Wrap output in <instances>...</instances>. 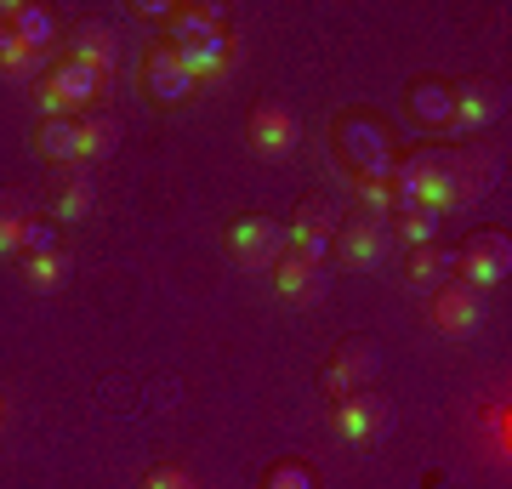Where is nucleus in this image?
<instances>
[{
  "mask_svg": "<svg viewBox=\"0 0 512 489\" xmlns=\"http://www.w3.org/2000/svg\"><path fill=\"white\" fill-rule=\"evenodd\" d=\"M450 268H456V279H467V285H478V290L501 285L512 273V239L501 234V228H478V234L461 239V251L450 256Z\"/></svg>",
  "mask_w": 512,
  "mask_h": 489,
  "instance_id": "obj_1",
  "label": "nucleus"
},
{
  "mask_svg": "<svg viewBox=\"0 0 512 489\" xmlns=\"http://www.w3.org/2000/svg\"><path fill=\"white\" fill-rule=\"evenodd\" d=\"M222 245H228V262L256 273V268H274L279 256L291 251V234L274 217H239V222H228Z\"/></svg>",
  "mask_w": 512,
  "mask_h": 489,
  "instance_id": "obj_2",
  "label": "nucleus"
},
{
  "mask_svg": "<svg viewBox=\"0 0 512 489\" xmlns=\"http://www.w3.org/2000/svg\"><path fill=\"white\" fill-rule=\"evenodd\" d=\"M376 364H382V342L376 336H348V342L336 347V359L325 364V376H319V387H325V399H348V393H359L370 376H376Z\"/></svg>",
  "mask_w": 512,
  "mask_h": 489,
  "instance_id": "obj_3",
  "label": "nucleus"
},
{
  "mask_svg": "<svg viewBox=\"0 0 512 489\" xmlns=\"http://www.w3.org/2000/svg\"><path fill=\"white\" fill-rule=\"evenodd\" d=\"M97 91H103V74L80 69V63H57V69L35 86V103H40L46 120H74V109L92 103Z\"/></svg>",
  "mask_w": 512,
  "mask_h": 489,
  "instance_id": "obj_4",
  "label": "nucleus"
},
{
  "mask_svg": "<svg viewBox=\"0 0 512 489\" xmlns=\"http://www.w3.org/2000/svg\"><path fill=\"white\" fill-rule=\"evenodd\" d=\"M330 427L348 438V444H382L387 427H393V410H387V399H376L370 387H359V393H348V399L330 404Z\"/></svg>",
  "mask_w": 512,
  "mask_h": 489,
  "instance_id": "obj_5",
  "label": "nucleus"
},
{
  "mask_svg": "<svg viewBox=\"0 0 512 489\" xmlns=\"http://www.w3.org/2000/svg\"><path fill=\"white\" fill-rule=\"evenodd\" d=\"M245 131H251V148L262 160H279V154H291V148L302 143V120H296V109L279 103V97H262L251 109V120H245Z\"/></svg>",
  "mask_w": 512,
  "mask_h": 489,
  "instance_id": "obj_6",
  "label": "nucleus"
},
{
  "mask_svg": "<svg viewBox=\"0 0 512 489\" xmlns=\"http://www.w3.org/2000/svg\"><path fill=\"white\" fill-rule=\"evenodd\" d=\"M433 330L439 336H473L478 325H484V290L467 285V279H444L439 290H433Z\"/></svg>",
  "mask_w": 512,
  "mask_h": 489,
  "instance_id": "obj_7",
  "label": "nucleus"
},
{
  "mask_svg": "<svg viewBox=\"0 0 512 489\" xmlns=\"http://www.w3.org/2000/svg\"><path fill=\"white\" fill-rule=\"evenodd\" d=\"M330 245H336V262L342 268H376L387 256V245H393V228L382 217H348Z\"/></svg>",
  "mask_w": 512,
  "mask_h": 489,
  "instance_id": "obj_8",
  "label": "nucleus"
},
{
  "mask_svg": "<svg viewBox=\"0 0 512 489\" xmlns=\"http://www.w3.org/2000/svg\"><path fill=\"white\" fill-rule=\"evenodd\" d=\"M274 285L285 302H296V308H308V302H319L330 290V268H325V256H308V251H285L274 262Z\"/></svg>",
  "mask_w": 512,
  "mask_h": 489,
  "instance_id": "obj_9",
  "label": "nucleus"
},
{
  "mask_svg": "<svg viewBox=\"0 0 512 489\" xmlns=\"http://www.w3.org/2000/svg\"><path fill=\"white\" fill-rule=\"evenodd\" d=\"M336 228H342V222H336V205H330L325 194H308V200L296 205V217H291V228H285V234H291L296 251L325 256L330 239H336Z\"/></svg>",
  "mask_w": 512,
  "mask_h": 489,
  "instance_id": "obj_10",
  "label": "nucleus"
},
{
  "mask_svg": "<svg viewBox=\"0 0 512 489\" xmlns=\"http://www.w3.org/2000/svg\"><path fill=\"white\" fill-rule=\"evenodd\" d=\"M501 109H507V86H495V80H461L450 91V120L456 126H490Z\"/></svg>",
  "mask_w": 512,
  "mask_h": 489,
  "instance_id": "obj_11",
  "label": "nucleus"
},
{
  "mask_svg": "<svg viewBox=\"0 0 512 489\" xmlns=\"http://www.w3.org/2000/svg\"><path fill=\"white\" fill-rule=\"evenodd\" d=\"M69 63H80V69H92L109 80L114 63H120V35H114L109 23H80L69 40Z\"/></svg>",
  "mask_w": 512,
  "mask_h": 489,
  "instance_id": "obj_12",
  "label": "nucleus"
},
{
  "mask_svg": "<svg viewBox=\"0 0 512 489\" xmlns=\"http://www.w3.org/2000/svg\"><path fill=\"white\" fill-rule=\"evenodd\" d=\"M97 205V177L86 171V165H63L52 182V217L57 222H74V217H86Z\"/></svg>",
  "mask_w": 512,
  "mask_h": 489,
  "instance_id": "obj_13",
  "label": "nucleus"
},
{
  "mask_svg": "<svg viewBox=\"0 0 512 489\" xmlns=\"http://www.w3.org/2000/svg\"><path fill=\"white\" fill-rule=\"evenodd\" d=\"M74 137H80V165H97V160H109L114 148H120V114L109 109H92V114H80L74 120Z\"/></svg>",
  "mask_w": 512,
  "mask_h": 489,
  "instance_id": "obj_14",
  "label": "nucleus"
},
{
  "mask_svg": "<svg viewBox=\"0 0 512 489\" xmlns=\"http://www.w3.org/2000/svg\"><path fill=\"white\" fill-rule=\"evenodd\" d=\"M148 91H154L160 103H183V97L200 91V80L183 69V57L171 52V46H160V52L148 57Z\"/></svg>",
  "mask_w": 512,
  "mask_h": 489,
  "instance_id": "obj_15",
  "label": "nucleus"
},
{
  "mask_svg": "<svg viewBox=\"0 0 512 489\" xmlns=\"http://www.w3.org/2000/svg\"><path fill=\"white\" fill-rule=\"evenodd\" d=\"M171 52L183 57V69L194 74V80H211V74L234 57V35L228 29H217V35H200V40H183V46H171Z\"/></svg>",
  "mask_w": 512,
  "mask_h": 489,
  "instance_id": "obj_16",
  "label": "nucleus"
},
{
  "mask_svg": "<svg viewBox=\"0 0 512 489\" xmlns=\"http://www.w3.org/2000/svg\"><path fill=\"white\" fill-rule=\"evenodd\" d=\"M18 268H23V279H29V290H63L69 285V273H74V256L63 251V245H52V251L23 256Z\"/></svg>",
  "mask_w": 512,
  "mask_h": 489,
  "instance_id": "obj_17",
  "label": "nucleus"
},
{
  "mask_svg": "<svg viewBox=\"0 0 512 489\" xmlns=\"http://www.w3.org/2000/svg\"><path fill=\"white\" fill-rule=\"evenodd\" d=\"M404 279H410V290H439L444 279H450V256H444L439 245H410Z\"/></svg>",
  "mask_w": 512,
  "mask_h": 489,
  "instance_id": "obj_18",
  "label": "nucleus"
},
{
  "mask_svg": "<svg viewBox=\"0 0 512 489\" xmlns=\"http://www.w3.org/2000/svg\"><path fill=\"white\" fill-rule=\"evenodd\" d=\"M6 29H12L23 46H35V52H46V40L57 35V29H52V12H46V6H6Z\"/></svg>",
  "mask_w": 512,
  "mask_h": 489,
  "instance_id": "obj_19",
  "label": "nucleus"
},
{
  "mask_svg": "<svg viewBox=\"0 0 512 489\" xmlns=\"http://www.w3.org/2000/svg\"><path fill=\"white\" fill-rule=\"evenodd\" d=\"M35 148L57 165H80V137H74V120H40Z\"/></svg>",
  "mask_w": 512,
  "mask_h": 489,
  "instance_id": "obj_20",
  "label": "nucleus"
},
{
  "mask_svg": "<svg viewBox=\"0 0 512 489\" xmlns=\"http://www.w3.org/2000/svg\"><path fill=\"white\" fill-rule=\"evenodd\" d=\"M0 69L18 74V80H35V74L46 69V52H35V46H23V40L12 35L6 46H0Z\"/></svg>",
  "mask_w": 512,
  "mask_h": 489,
  "instance_id": "obj_21",
  "label": "nucleus"
},
{
  "mask_svg": "<svg viewBox=\"0 0 512 489\" xmlns=\"http://www.w3.org/2000/svg\"><path fill=\"white\" fill-rule=\"evenodd\" d=\"M439 211L433 205H410V211H399V234L410 239V245H433V234H439Z\"/></svg>",
  "mask_w": 512,
  "mask_h": 489,
  "instance_id": "obj_22",
  "label": "nucleus"
},
{
  "mask_svg": "<svg viewBox=\"0 0 512 489\" xmlns=\"http://www.w3.org/2000/svg\"><path fill=\"white\" fill-rule=\"evenodd\" d=\"M262 489H319V478H313L308 461H274L268 478H262Z\"/></svg>",
  "mask_w": 512,
  "mask_h": 489,
  "instance_id": "obj_23",
  "label": "nucleus"
},
{
  "mask_svg": "<svg viewBox=\"0 0 512 489\" xmlns=\"http://www.w3.org/2000/svg\"><path fill=\"white\" fill-rule=\"evenodd\" d=\"M29 217H35V200H29L23 188H0V222H6V228H23Z\"/></svg>",
  "mask_w": 512,
  "mask_h": 489,
  "instance_id": "obj_24",
  "label": "nucleus"
},
{
  "mask_svg": "<svg viewBox=\"0 0 512 489\" xmlns=\"http://www.w3.org/2000/svg\"><path fill=\"white\" fill-rule=\"evenodd\" d=\"M143 489H200V484H194V472H183V467H148Z\"/></svg>",
  "mask_w": 512,
  "mask_h": 489,
  "instance_id": "obj_25",
  "label": "nucleus"
},
{
  "mask_svg": "<svg viewBox=\"0 0 512 489\" xmlns=\"http://www.w3.org/2000/svg\"><path fill=\"white\" fill-rule=\"evenodd\" d=\"M52 245H57V228H52V222H40V217H29V222H23V251H18V256L52 251Z\"/></svg>",
  "mask_w": 512,
  "mask_h": 489,
  "instance_id": "obj_26",
  "label": "nucleus"
},
{
  "mask_svg": "<svg viewBox=\"0 0 512 489\" xmlns=\"http://www.w3.org/2000/svg\"><path fill=\"white\" fill-rule=\"evenodd\" d=\"M23 251V228H6L0 222V256H18Z\"/></svg>",
  "mask_w": 512,
  "mask_h": 489,
  "instance_id": "obj_27",
  "label": "nucleus"
},
{
  "mask_svg": "<svg viewBox=\"0 0 512 489\" xmlns=\"http://www.w3.org/2000/svg\"><path fill=\"white\" fill-rule=\"evenodd\" d=\"M6 40H12V29H6V12H0V46H6Z\"/></svg>",
  "mask_w": 512,
  "mask_h": 489,
  "instance_id": "obj_28",
  "label": "nucleus"
}]
</instances>
